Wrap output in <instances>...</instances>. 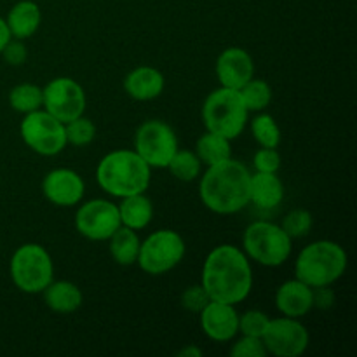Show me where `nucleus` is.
<instances>
[{"label":"nucleus","instance_id":"nucleus-1","mask_svg":"<svg viewBox=\"0 0 357 357\" xmlns=\"http://www.w3.org/2000/svg\"><path fill=\"white\" fill-rule=\"evenodd\" d=\"M201 284L215 302H244L253 289V268L241 248L222 244L209 251L202 265Z\"/></svg>","mask_w":357,"mask_h":357},{"label":"nucleus","instance_id":"nucleus-2","mask_svg":"<svg viewBox=\"0 0 357 357\" xmlns=\"http://www.w3.org/2000/svg\"><path fill=\"white\" fill-rule=\"evenodd\" d=\"M199 178V197L209 211L236 215L250 204L251 173L239 160L230 157L208 166Z\"/></svg>","mask_w":357,"mask_h":357},{"label":"nucleus","instance_id":"nucleus-3","mask_svg":"<svg viewBox=\"0 0 357 357\" xmlns=\"http://www.w3.org/2000/svg\"><path fill=\"white\" fill-rule=\"evenodd\" d=\"M96 181L112 197L143 194L152 181V167L135 150H114L98 162Z\"/></svg>","mask_w":357,"mask_h":357},{"label":"nucleus","instance_id":"nucleus-4","mask_svg":"<svg viewBox=\"0 0 357 357\" xmlns=\"http://www.w3.org/2000/svg\"><path fill=\"white\" fill-rule=\"evenodd\" d=\"M349 265L347 251L335 241L321 239L300 251L295 261V278L310 288L331 286L345 274Z\"/></svg>","mask_w":357,"mask_h":357},{"label":"nucleus","instance_id":"nucleus-5","mask_svg":"<svg viewBox=\"0 0 357 357\" xmlns=\"http://www.w3.org/2000/svg\"><path fill=\"white\" fill-rule=\"evenodd\" d=\"M248 121L250 112L239 89L220 86L211 91L202 103V124L206 131L223 136L230 142L243 135Z\"/></svg>","mask_w":357,"mask_h":357},{"label":"nucleus","instance_id":"nucleus-6","mask_svg":"<svg viewBox=\"0 0 357 357\" xmlns=\"http://www.w3.org/2000/svg\"><path fill=\"white\" fill-rule=\"evenodd\" d=\"M243 251L264 267H281L291 257L293 239L278 223L258 220L244 230Z\"/></svg>","mask_w":357,"mask_h":357},{"label":"nucleus","instance_id":"nucleus-7","mask_svg":"<svg viewBox=\"0 0 357 357\" xmlns=\"http://www.w3.org/2000/svg\"><path fill=\"white\" fill-rule=\"evenodd\" d=\"M9 274L20 291L37 295L54 281V264L44 246L26 243L13 253Z\"/></svg>","mask_w":357,"mask_h":357},{"label":"nucleus","instance_id":"nucleus-8","mask_svg":"<svg viewBox=\"0 0 357 357\" xmlns=\"http://www.w3.org/2000/svg\"><path fill=\"white\" fill-rule=\"evenodd\" d=\"M187 253L185 241L176 230L160 229L139 244L138 267L149 275H164L176 268Z\"/></svg>","mask_w":357,"mask_h":357},{"label":"nucleus","instance_id":"nucleus-9","mask_svg":"<svg viewBox=\"0 0 357 357\" xmlns=\"http://www.w3.org/2000/svg\"><path fill=\"white\" fill-rule=\"evenodd\" d=\"M21 139L35 153L54 157L66 149L65 124L52 117L44 108L24 115L20 126Z\"/></svg>","mask_w":357,"mask_h":357},{"label":"nucleus","instance_id":"nucleus-10","mask_svg":"<svg viewBox=\"0 0 357 357\" xmlns=\"http://www.w3.org/2000/svg\"><path fill=\"white\" fill-rule=\"evenodd\" d=\"M178 150L176 132L159 119L145 121L135 135V152L155 169H166Z\"/></svg>","mask_w":357,"mask_h":357},{"label":"nucleus","instance_id":"nucleus-11","mask_svg":"<svg viewBox=\"0 0 357 357\" xmlns=\"http://www.w3.org/2000/svg\"><path fill=\"white\" fill-rule=\"evenodd\" d=\"M42 94H44L42 108L63 124L80 117L86 112V93L75 79L56 77L45 84V87H42Z\"/></svg>","mask_w":357,"mask_h":357},{"label":"nucleus","instance_id":"nucleus-12","mask_svg":"<svg viewBox=\"0 0 357 357\" xmlns=\"http://www.w3.org/2000/svg\"><path fill=\"white\" fill-rule=\"evenodd\" d=\"M268 354L278 357H298L305 354L310 344L307 328L295 317H275L268 321L261 335Z\"/></svg>","mask_w":357,"mask_h":357},{"label":"nucleus","instance_id":"nucleus-13","mask_svg":"<svg viewBox=\"0 0 357 357\" xmlns=\"http://www.w3.org/2000/svg\"><path fill=\"white\" fill-rule=\"evenodd\" d=\"M121 227L117 204L107 199H91L79 206L75 213V229L86 239L103 243Z\"/></svg>","mask_w":357,"mask_h":357},{"label":"nucleus","instance_id":"nucleus-14","mask_svg":"<svg viewBox=\"0 0 357 357\" xmlns=\"http://www.w3.org/2000/svg\"><path fill=\"white\" fill-rule=\"evenodd\" d=\"M42 194L51 204L58 208H73L82 202L86 183L77 171L58 167L49 171L42 180Z\"/></svg>","mask_w":357,"mask_h":357},{"label":"nucleus","instance_id":"nucleus-15","mask_svg":"<svg viewBox=\"0 0 357 357\" xmlns=\"http://www.w3.org/2000/svg\"><path fill=\"white\" fill-rule=\"evenodd\" d=\"M201 330L209 340L230 342L239 335V312L236 305L223 302H211L199 312Z\"/></svg>","mask_w":357,"mask_h":357},{"label":"nucleus","instance_id":"nucleus-16","mask_svg":"<svg viewBox=\"0 0 357 357\" xmlns=\"http://www.w3.org/2000/svg\"><path fill=\"white\" fill-rule=\"evenodd\" d=\"M215 70L220 86L241 89L255 77V61L246 49L232 45L220 52Z\"/></svg>","mask_w":357,"mask_h":357},{"label":"nucleus","instance_id":"nucleus-17","mask_svg":"<svg viewBox=\"0 0 357 357\" xmlns=\"http://www.w3.org/2000/svg\"><path fill=\"white\" fill-rule=\"evenodd\" d=\"M275 307L282 316L302 319L314 309L312 288L296 278L282 282L275 291Z\"/></svg>","mask_w":357,"mask_h":357},{"label":"nucleus","instance_id":"nucleus-18","mask_svg":"<svg viewBox=\"0 0 357 357\" xmlns=\"http://www.w3.org/2000/svg\"><path fill=\"white\" fill-rule=\"evenodd\" d=\"M166 79L155 66L142 65L132 68L124 77V89L136 101H152L162 94Z\"/></svg>","mask_w":357,"mask_h":357},{"label":"nucleus","instance_id":"nucleus-19","mask_svg":"<svg viewBox=\"0 0 357 357\" xmlns=\"http://www.w3.org/2000/svg\"><path fill=\"white\" fill-rule=\"evenodd\" d=\"M284 199V185L278 173L251 174L250 180V202L261 211H272Z\"/></svg>","mask_w":357,"mask_h":357},{"label":"nucleus","instance_id":"nucleus-20","mask_svg":"<svg viewBox=\"0 0 357 357\" xmlns=\"http://www.w3.org/2000/svg\"><path fill=\"white\" fill-rule=\"evenodd\" d=\"M44 295V302L52 312L68 314L77 312L82 307L84 295L80 291L79 286L72 281H52L47 288L42 291Z\"/></svg>","mask_w":357,"mask_h":357},{"label":"nucleus","instance_id":"nucleus-21","mask_svg":"<svg viewBox=\"0 0 357 357\" xmlns=\"http://www.w3.org/2000/svg\"><path fill=\"white\" fill-rule=\"evenodd\" d=\"M42 21L40 7L33 0H20L9 9L6 17V23L9 26L13 38H24L31 37L38 30Z\"/></svg>","mask_w":357,"mask_h":357},{"label":"nucleus","instance_id":"nucleus-22","mask_svg":"<svg viewBox=\"0 0 357 357\" xmlns=\"http://www.w3.org/2000/svg\"><path fill=\"white\" fill-rule=\"evenodd\" d=\"M117 208L119 216H121V225L136 230V232L146 229L153 218V204L146 197L145 192L122 197Z\"/></svg>","mask_w":357,"mask_h":357},{"label":"nucleus","instance_id":"nucleus-23","mask_svg":"<svg viewBox=\"0 0 357 357\" xmlns=\"http://www.w3.org/2000/svg\"><path fill=\"white\" fill-rule=\"evenodd\" d=\"M139 241L136 230L121 225L108 239V250L112 258L121 267H131L136 264L139 253Z\"/></svg>","mask_w":357,"mask_h":357},{"label":"nucleus","instance_id":"nucleus-24","mask_svg":"<svg viewBox=\"0 0 357 357\" xmlns=\"http://www.w3.org/2000/svg\"><path fill=\"white\" fill-rule=\"evenodd\" d=\"M195 153L201 159L202 166H213L232 157V145L230 139L206 131L195 143Z\"/></svg>","mask_w":357,"mask_h":357},{"label":"nucleus","instance_id":"nucleus-25","mask_svg":"<svg viewBox=\"0 0 357 357\" xmlns=\"http://www.w3.org/2000/svg\"><path fill=\"white\" fill-rule=\"evenodd\" d=\"M42 103H44V94H42V87H38L37 84H17L9 93V105L17 114L26 115L40 110Z\"/></svg>","mask_w":357,"mask_h":357},{"label":"nucleus","instance_id":"nucleus-26","mask_svg":"<svg viewBox=\"0 0 357 357\" xmlns=\"http://www.w3.org/2000/svg\"><path fill=\"white\" fill-rule=\"evenodd\" d=\"M251 135H253L255 142L265 149H278L281 145V129H279L278 122L271 114L265 112H257L253 119H251Z\"/></svg>","mask_w":357,"mask_h":357},{"label":"nucleus","instance_id":"nucleus-27","mask_svg":"<svg viewBox=\"0 0 357 357\" xmlns=\"http://www.w3.org/2000/svg\"><path fill=\"white\" fill-rule=\"evenodd\" d=\"M166 169H169V173L176 180L190 183V181H195L202 174V162L195 152L178 149Z\"/></svg>","mask_w":357,"mask_h":357},{"label":"nucleus","instance_id":"nucleus-28","mask_svg":"<svg viewBox=\"0 0 357 357\" xmlns=\"http://www.w3.org/2000/svg\"><path fill=\"white\" fill-rule=\"evenodd\" d=\"M248 112H264L272 103V87L264 79H251L239 89Z\"/></svg>","mask_w":357,"mask_h":357},{"label":"nucleus","instance_id":"nucleus-29","mask_svg":"<svg viewBox=\"0 0 357 357\" xmlns=\"http://www.w3.org/2000/svg\"><path fill=\"white\" fill-rule=\"evenodd\" d=\"M65 132L66 143H68V145L87 146L89 143L94 142V138H96V126L93 124L91 119L80 115V117L66 122Z\"/></svg>","mask_w":357,"mask_h":357},{"label":"nucleus","instance_id":"nucleus-30","mask_svg":"<svg viewBox=\"0 0 357 357\" xmlns=\"http://www.w3.org/2000/svg\"><path fill=\"white\" fill-rule=\"evenodd\" d=\"M281 227L291 239H302V237H307L314 227L312 213L302 208L293 209V211H289L288 215L282 218Z\"/></svg>","mask_w":357,"mask_h":357},{"label":"nucleus","instance_id":"nucleus-31","mask_svg":"<svg viewBox=\"0 0 357 357\" xmlns=\"http://www.w3.org/2000/svg\"><path fill=\"white\" fill-rule=\"evenodd\" d=\"M268 321H271V317L265 312H261V310H246L244 314H239V333L248 335V337L261 338Z\"/></svg>","mask_w":357,"mask_h":357},{"label":"nucleus","instance_id":"nucleus-32","mask_svg":"<svg viewBox=\"0 0 357 357\" xmlns=\"http://www.w3.org/2000/svg\"><path fill=\"white\" fill-rule=\"evenodd\" d=\"M230 356L234 357H267L268 352L265 349V344L258 337H248L241 335L239 340L234 342L230 349Z\"/></svg>","mask_w":357,"mask_h":357},{"label":"nucleus","instance_id":"nucleus-33","mask_svg":"<svg viewBox=\"0 0 357 357\" xmlns=\"http://www.w3.org/2000/svg\"><path fill=\"white\" fill-rule=\"evenodd\" d=\"M209 302H211V298L208 296L206 289L202 288V284L188 286V288L181 293V298H180L181 307H183L187 312H192V314L201 312Z\"/></svg>","mask_w":357,"mask_h":357},{"label":"nucleus","instance_id":"nucleus-34","mask_svg":"<svg viewBox=\"0 0 357 357\" xmlns=\"http://www.w3.org/2000/svg\"><path fill=\"white\" fill-rule=\"evenodd\" d=\"M253 166L260 173H278L281 169V155L278 149H258L253 155Z\"/></svg>","mask_w":357,"mask_h":357},{"label":"nucleus","instance_id":"nucleus-35","mask_svg":"<svg viewBox=\"0 0 357 357\" xmlns=\"http://www.w3.org/2000/svg\"><path fill=\"white\" fill-rule=\"evenodd\" d=\"M0 54H2V58L6 59V63H9L10 66L23 65L28 58L26 45H24V42L20 40V38H10Z\"/></svg>","mask_w":357,"mask_h":357},{"label":"nucleus","instance_id":"nucleus-36","mask_svg":"<svg viewBox=\"0 0 357 357\" xmlns=\"http://www.w3.org/2000/svg\"><path fill=\"white\" fill-rule=\"evenodd\" d=\"M312 300L314 307L321 310H328L335 305V293L330 286H319V288H312Z\"/></svg>","mask_w":357,"mask_h":357},{"label":"nucleus","instance_id":"nucleus-37","mask_svg":"<svg viewBox=\"0 0 357 357\" xmlns=\"http://www.w3.org/2000/svg\"><path fill=\"white\" fill-rule=\"evenodd\" d=\"M10 38H13V35H10L9 26H7V23L3 17H0V52H2V49L6 47L7 42H9Z\"/></svg>","mask_w":357,"mask_h":357},{"label":"nucleus","instance_id":"nucleus-38","mask_svg":"<svg viewBox=\"0 0 357 357\" xmlns=\"http://www.w3.org/2000/svg\"><path fill=\"white\" fill-rule=\"evenodd\" d=\"M178 356L180 357H201L202 351L199 347H195V345H187V347H183L181 351H178Z\"/></svg>","mask_w":357,"mask_h":357}]
</instances>
